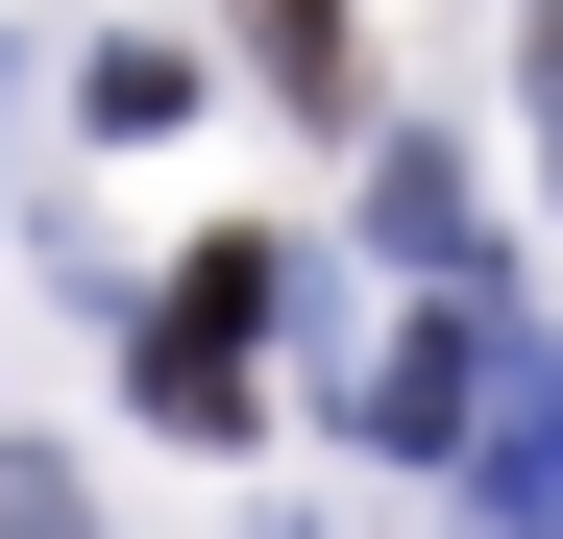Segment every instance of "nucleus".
Returning a JSON list of instances; mask_svg holds the SVG:
<instances>
[{"label":"nucleus","instance_id":"nucleus-6","mask_svg":"<svg viewBox=\"0 0 563 539\" xmlns=\"http://www.w3.org/2000/svg\"><path fill=\"white\" fill-rule=\"evenodd\" d=\"M0 539H99V491H74L49 441H0Z\"/></svg>","mask_w":563,"mask_h":539},{"label":"nucleus","instance_id":"nucleus-2","mask_svg":"<svg viewBox=\"0 0 563 539\" xmlns=\"http://www.w3.org/2000/svg\"><path fill=\"white\" fill-rule=\"evenodd\" d=\"M465 491L515 539H563V343H490V393H465Z\"/></svg>","mask_w":563,"mask_h":539},{"label":"nucleus","instance_id":"nucleus-3","mask_svg":"<svg viewBox=\"0 0 563 539\" xmlns=\"http://www.w3.org/2000/svg\"><path fill=\"white\" fill-rule=\"evenodd\" d=\"M465 393H490V319L441 295V319H417V343H393V369H367L343 417H367V441H417V466H441V441H465Z\"/></svg>","mask_w":563,"mask_h":539},{"label":"nucleus","instance_id":"nucleus-7","mask_svg":"<svg viewBox=\"0 0 563 539\" xmlns=\"http://www.w3.org/2000/svg\"><path fill=\"white\" fill-rule=\"evenodd\" d=\"M539 147H563V0H539Z\"/></svg>","mask_w":563,"mask_h":539},{"label":"nucleus","instance_id":"nucleus-1","mask_svg":"<svg viewBox=\"0 0 563 539\" xmlns=\"http://www.w3.org/2000/svg\"><path fill=\"white\" fill-rule=\"evenodd\" d=\"M269 319H295V270H269V245H197V270L147 295V417H172V441H245Z\"/></svg>","mask_w":563,"mask_h":539},{"label":"nucleus","instance_id":"nucleus-4","mask_svg":"<svg viewBox=\"0 0 563 539\" xmlns=\"http://www.w3.org/2000/svg\"><path fill=\"white\" fill-rule=\"evenodd\" d=\"M367 245H393V270H441V295H465V270H490V197H465L441 147H393V172H367Z\"/></svg>","mask_w":563,"mask_h":539},{"label":"nucleus","instance_id":"nucleus-5","mask_svg":"<svg viewBox=\"0 0 563 539\" xmlns=\"http://www.w3.org/2000/svg\"><path fill=\"white\" fill-rule=\"evenodd\" d=\"M245 50H269V99H343V0H245Z\"/></svg>","mask_w":563,"mask_h":539}]
</instances>
